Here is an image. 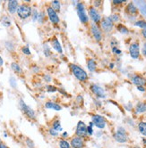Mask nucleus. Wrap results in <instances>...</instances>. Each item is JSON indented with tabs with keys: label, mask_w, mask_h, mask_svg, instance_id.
Masks as SVG:
<instances>
[{
	"label": "nucleus",
	"mask_w": 146,
	"mask_h": 148,
	"mask_svg": "<svg viewBox=\"0 0 146 148\" xmlns=\"http://www.w3.org/2000/svg\"><path fill=\"white\" fill-rule=\"evenodd\" d=\"M111 20H112V22H114V21H117V20H118V17H117V16L115 14V15H113V18H111Z\"/></svg>",
	"instance_id": "obj_33"
},
{
	"label": "nucleus",
	"mask_w": 146,
	"mask_h": 148,
	"mask_svg": "<svg viewBox=\"0 0 146 148\" xmlns=\"http://www.w3.org/2000/svg\"><path fill=\"white\" fill-rule=\"evenodd\" d=\"M59 146L60 148H70L71 147V145L67 141V140H60L59 141Z\"/></svg>",
	"instance_id": "obj_22"
},
{
	"label": "nucleus",
	"mask_w": 146,
	"mask_h": 148,
	"mask_svg": "<svg viewBox=\"0 0 146 148\" xmlns=\"http://www.w3.org/2000/svg\"><path fill=\"white\" fill-rule=\"evenodd\" d=\"M3 63H4V62H3V59L1 58V56H0V66H2Z\"/></svg>",
	"instance_id": "obj_38"
},
{
	"label": "nucleus",
	"mask_w": 146,
	"mask_h": 148,
	"mask_svg": "<svg viewBox=\"0 0 146 148\" xmlns=\"http://www.w3.org/2000/svg\"><path fill=\"white\" fill-rule=\"evenodd\" d=\"M53 128L56 131H61L63 128L61 127V124H60V121L59 120H56L54 123H53Z\"/></svg>",
	"instance_id": "obj_23"
},
{
	"label": "nucleus",
	"mask_w": 146,
	"mask_h": 148,
	"mask_svg": "<svg viewBox=\"0 0 146 148\" xmlns=\"http://www.w3.org/2000/svg\"><path fill=\"white\" fill-rule=\"evenodd\" d=\"M50 133L52 135V136H58V131L56 130H55L54 128H51V129H50Z\"/></svg>",
	"instance_id": "obj_31"
},
{
	"label": "nucleus",
	"mask_w": 146,
	"mask_h": 148,
	"mask_svg": "<svg viewBox=\"0 0 146 148\" xmlns=\"http://www.w3.org/2000/svg\"><path fill=\"white\" fill-rule=\"evenodd\" d=\"M12 69L15 71V72H17V73H20V72H22V69L20 68V66L18 64H16V63H12Z\"/></svg>",
	"instance_id": "obj_25"
},
{
	"label": "nucleus",
	"mask_w": 146,
	"mask_h": 148,
	"mask_svg": "<svg viewBox=\"0 0 146 148\" xmlns=\"http://www.w3.org/2000/svg\"><path fill=\"white\" fill-rule=\"evenodd\" d=\"M87 65H88V69H89V71H94L96 70L97 63H96V62H95L93 59H90V60H88Z\"/></svg>",
	"instance_id": "obj_19"
},
{
	"label": "nucleus",
	"mask_w": 146,
	"mask_h": 148,
	"mask_svg": "<svg viewBox=\"0 0 146 148\" xmlns=\"http://www.w3.org/2000/svg\"><path fill=\"white\" fill-rule=\"evenodd\" d=\"M127 10L128 12L130 13H135L137 12V9H136V7L134 5V4H129L128 6H127Z\"/></svg>",
	"instance_id": "obj_24"
},
{
	"label": "nucleus",
	"mask_w": 146,
	"mask_h": 148,
	"mask_svg": "<svg viewBox=\"0 0 146 148\" xmlns=\"http://www.w3.org/2000/svg\"><path fill=\"white\" fill-rule=\"evenodd\" d=\"M146 111V104L143 103H139L136 106V112H144Z\"/></svg>",
	"instance_id": "obj_21"
},
{
	"label": "nucleus",
	"mask_w": 146,
	"mask_h": 148,
	"mask_svg": "<svg viewBox=\"0 0 146 148\" xmlns=\"http://www.w3.org/2000/svg\"><path fill=\"white\" fill-rule=\"evenodd\" d=\"M47 12H48V18H50V20L53 23H58V22H59L58 15L56 14V11L53 9L52 7H48V9H47Z\"/></svg>",
	"instance_id": "obj_9"
},
{
	"label": "nucleus",
	"mask_w": 146,
	"mask_h": 148,
	"mask_svg": "<svg viewBox=\"0 0 146 148\" xmlns=\"http://www.w3.org/2000/svg\"><path fill=\"white\" fill-rule=\"evenodd\" d=\"M132 81H133V83L134 85L138 86V87H142V86L145 85V83H146V80L143 77L138 76V75L134 76L133 79H132Z\"/></svg>",
	"instance_id": "obj_15"
},
{
	"label": "nucleus",
	"mask_w": 146,
	"mask_h": 148,
	"mask_svg": "<svg viewBox=\"0 0 146 148\" xmlns=\"http://www.w3.org/2000/svg\"><path fill=\"white\" fill-rule=\"evenodd\" d=\"M52 46H53V48L55 49V50H56V52H58V53H60V54L63 52L62 46H61V45H60V43H59V41L58 40V38H54L53 40H52Z\"/></svg>",
	"instance_id": "obj_17"
},
{
	"label": "nucleus",
	"mask_w": 146,
	"mask_h": 148,
	"mask_svg": "<svg viewBox=\"0 0 146 148\" xmlns=\"http://www.w3.org/2000/svg\"><path fill=\"white\" fill-rule=\"evenodd\" d=\"M46 107L48 108V109H53V110H56V111H60L62 109V107L60 105L56 104L55 103H52V102H48L46 104Z\"/></svg>",
	"instance_id": "obj_18"
},
{
	"label": "nucleus",
	"mask_w": 146,
	"mask_h": 148,
	"mask_svg": "<svg viewBox=\"0 0 146 148\" xmlns=\"http://www.w3.org/2000/svg\"><path fill=\"white\" fill-rule=\"evenodd\" d=\"M87 127L84 121H79L76 127V135L79 137H84L87 135Z\"/></svg>",
	"instance_id": "obj_4"
},
{
	"label": "nucleus",
	"mask_w": 146,
	"mask_h": 148,
	"mask_svg": "<svg viewBox=\"0 0 146 148\" xmlns=\"http://www.w3.org/2000/svg\"><path fill=\"white\" fill-rule=\"evenodd\" d=\"M137 88H138V90H140V91H144V88L143 87H137Z\"/></svg>",
	"instance_id": "obj_37"
},
{
	"label": "nucleus",
	"mask_w": 146,
	"mask_h": 148,
	"mask_svg": "<svg viewBox=\"0 0 146 148\" xmlns=\"http://www.w3.org/2000/svg\"><path fill=\"white\" fill-rule=\"evenodd\" d=\"M18 9V2L17 1H9L8 2V10L11 13H14L16 10Z\"/></svg>",
	"instance_id": "obj_16"
},
{
	"label": "nucleus",
	"mask_w": 146,
	"mask_h": 148,
	"mask_svg": "<svg viewBox=\"0 0 146 148\" xmlns=\"http://www.w3.org/2000/svg\"><path fill=\"white\" fill-rule=\"evenodd\" d=\"M143 37L146 38V28L143 29Z\"/></svg>",
	"instance_id": "obj_35"
},
{
	"label": "nucleus",
	"mask_w": 146,
	"mask_h": 148,
	"mask_svg": "<svg viewBox=\"0 0 146 148\" xmlns=\"http://www.w3.org/2000/svg\"><path fill=\"white\" fill-rule=\"evenodd\" d=\"M17 13H18V16L22 19H26L28 18L29 16L31 15V7L26 5H22L21 6L18 7L17 9Z\"/></svg>",
	"instance_id": "obj_2"
},
{
	"label": "nucleus",
	"mask_w": 146,
	"mask_h": 148,
	"mask_svg": "<svg viewBox=\"0 0 146 148\" xmlns=\"http://www.w3.org/2000/svg\"><path fill=\"white\" fill-rule=\"evenodd\" d=\"M92 123L93 125H95L97 128H99L101 129L104 128L105 126H106V120L101 115H94L92 117Z\"/></svg>",
	"instance_id": "obj_5"
},
{
	"label": "nucleus",
	"mask_w": 146,
	"mask_h": 148,
	"mask_svg": "<svg viewBox=\"0 0 146 148\" xmlns=\"http://www.w3.org/2000/svg\"><path fill=\"white\" fill-rule=\"evenodd\" d=\"M129 52H130V55L132 58L136 59L139 57L140 54V48H139V45L137 43H133L130 46V48H129Z\"/></svg>",
	"instance_id": "obj_7"
},
{
	"label": "nucleus",
	"mask_w": 146,
	"mask_h": 148,
	"mask_svg": "<svg viewBox=\"0 0 146 148\" xmlns=\"http://www.w3.org/2000/svg\"><path fill=\"white\" fill-rule=\"evenodd\" d=\"M91 89H92V91L93 92V94H95L97 96L101 97V98L105 97V92L101 87L97 86V85H92Z\"/></svg>",
	"instance_id": "obj_12"
},
{
	"label": "nucleus",
	"mask_w": 146,
	"mask_h": 148,
	"mask_svg": "<svg viewBox=\"0 0 146 148\" xmlns=\"http://www.w3.org/2000/svg\"><path fill=\"white\" fill-rule=\"evenodd\" d=\"M138 129L141 134L146 136V122H140L138 125Z\"/></svg>",
	"instance_id": "obj_20"
},
{
	"label": "nucleus",
	"mask_w": 146,
	"mask_h": 148,
	"mask_svg": "<svg viewBox=\"0 0 146 148\" xmlns=\"http://www.w3.org/2000/svg\"><path fill=\"white\" fill-rule=\"evenodd\" d=\"M89 13H90L91 18L93 20V22H96V23L100 22V21H101V15L99 14V13H98V12L96 11L95 8L92 7L91 9H90V11H89Z\"/></svg>",
	"instance_id": "obj_13"
},
{
	"label": "nucleus",
	"mask_w": 146,
	"mask_h": 148,
	"mask_svg": "<svg viewBox=\"0 0 146 148\" xmlns=\"http://www.w3.org/2000/svg\"><path fill=\"white\" fill-rule=\"evenodd\" d=\"M101 27L105 31H110L113 28V22L111 18L106 17L101 21Z\"/></svg>",
	"instance_id": "obj_8"
},
{
	"label": "nucleus",
	"mask_w": 146,
	"mask_h": 148,
	"mask_svg": "<svg viewBox=\"0 0 146 148\" xmlns=\"http://www.w3.org/2000/svg\"><path fill=\"white\" fill-rule=\"evenodd\" d=\"M70 145L73 148H83L84 145L83 138L79 137H75L73 138L71 140Z\"/></svg>",
	"instance_id": "obj_10"
},
{
	"label": "nucleus",
	"mask_w": 146,
	"mask_h": 148,
	"mask_svg": "<svg viewBox=\"0 0 146 148\" xmlns=\"http://www.w3.org/2000/svg\"><path fill=\"white\" fill-rule=\"evenodd\" d=\"M143 54L146 56V43H144L143 47Z\"/></svg>",
	"instance_id": "obj_32"
},
{
	"label": "nucleus",
	"mask_w": 146,
	"mask_h": 148,
	"mask_svg": "<svg viewBox=\"0 0 146 148\" xmlns=\"http://www.w3.org/2000/svg\"><path fill=\"white\" fill-rule=\"evenodd\" d=\"M21 107H22V111L24 112V113H25L28 117L32 118V119L35 118V113H34L33 110H31L28 105H26L25 104H24L23 101H21Z\"/></svg>",
	"instance_id": "obj_11"
},
{
	"label": "nucleus",
	"mask_w": 146,
	"mask_h": 148,
	"mask_svg": "<svg viewBox=\"0 0 146 148\" xmlns=\"http://www.w3.org/2000/svg\"><path fill=\"white\" fill-rule=\"evenodd\" d=\"M47 91L48 92H56V88L53 86H48L47 87Z\"/></svg>",
	"instance_id": "obj_29"
},
{
	"label": "nucleus",
	"mask_w": 146,
	"mask_h": 148,
	"mask_svg": "<svg viewBox=\"0 0 146 148\" xmlns=\"http://www.w3.org/2000/svg\"><path fill=\"white\" fill-rule=\"evenodd\" d=\"M135 25L138 26V27H141L143 29H144V28H146V22H144V21H139V22H137L135 23Z\"/></svg>",
	"instance_id": "obj_27"
},
{
	"label": "nucleus",
	"mask_w": 146,
	"mask_h": 148,
	"mask_svg": "<svg viewBox=\"0 0 146 148\" xmlns=\"http://www.w3.org/2000/svg\"><path fill=\"white\" fill-rule=\"evenodd\" d=\"M122 2H124V0H115L114 4H121Z\"/></svg>",
	"instance_id": "obj_34"
},
{
	"label": "nucleus",
	"mask_w": 146,
	"mask_h": 148,
	"mask_svg": "<svg viewBox=\"0 0 146 148\" xmlns=\"http://www.w3.org/2000/svg\"><path fill=\"white\" fill-rule=\"evenodd\" d=\"M92 124L93 123L92 122V123H90V125H89V127H87V133L89 134V135H92L93 134V130H92Z\"/></svg>",
	"instance_id": "obj_28"
},
{
	"label": "nucleus",
	"mask_w": 146,
	"mask_h": 148,
	"mask_svg": "<svg viewBox=\"0 0 146 148\" xmlns=\"http://www.w3.org/2000/svg\"><path fill=\"white\" fill-rule=\"evenodd\" d=\"M0 148H7V146L5 145L4 144H0Z\"/></svg>",
	"instance_id": "obj_39"
},
{
	"label": "nucleus",
	"mask_w": 146,
	"mask_h": 148,
	"mask_svg": "<svg viewBox=\"0 0 146 148\" xmlns=\"http://www.w3.org/2000/svg\"><path fill=\"white\" fill-rule=\"evenodd\" d=\"M114 138L119 143H125L127 141V135L126 130L123 128H118V130L115 133L114 135Z\"/></svg>",
	"instance_id": "obj_3"
},
{
	"label": "nucleus",
	"mask_w": 146,
	"mask_h": 148,
	"mask_svg": "<svg viewBox=\"0 0 146 148\" xmlns=\"http://www.w3.org/2000/svg\"><path fill=\"white\" fill-rule=\"evenodd\" d=\"M22 52H23V54H31V52H30L28 47H23L22 48Z\"/></svg>",
	"instance_id": "obj_30"
},
{
	"label": "nucleus",
	"mask_w": 146,
	"mask_h": 148,
	"mask_svg": "<svg viewBox=\"0 0 146 148\" xmlns=\"http://www.w3.org/2000/svg\"><path fill=\"white\" fill-rule=\"evenodd\" d=\"M77 13H78V16H79L81 22L84 23H86L88 22V16L86 15L84 6L82 3H79L77 5Z\"/></svg>",
	"instance_id": "obj_6"
},
{
	"label": "nucleus",
	"mask_w": 146,
	"mask_h": 148,
	"mask_svg": "<svg viewBox=\"0 0 146 148\" xmlns=\"http://www.w3.org/2000/svg\"><path fill=\"white\" fill-rule=\"evenodd\" d=\"M92 35L96 40L100 41L101 39V32L100 29L98 28V26L95 25V24L92 25Z\"/></svg>",
	"instance_id": "obj_14"
},
{
	"label": "nucleus",
	"mask_w": 146,
	"mask_h": 148,
	"mask_svg": "<svg viewBox=\"0 0 146 148\" xmlns=\"http://www.w3.org/2000/svg\"><path fill=\"white\" fill-rule=\"evenodd\" d=\"M67 132H65V133L63 134V137H67Z\"/></svg>",
	"instance_id": "obj_40"
},
{
	"label": "nucleus",
	"mask_w": 146,
	"mask_h": 148,
	"mask_svg": "<svg viewBox=\"0 0 146 148\" xmlns=\"http://www.w3.org/2000/svg\"><path fill=\"white\" fill-rule=\"evenodd\" d=\"M52 5H53V9L55 11H59L60 10V3L58 1H53Z\"/></svg>",
	"instance_id": "obj_26"
},
{
	"label": "nucleus",
	"mask_w": 146,
	"mask_h": 148,
	"mask_svg": "<svg viewBox=\"0 0 146 148\" xmlns=\"http://www.w3.org/2000/svg\"><path fill=\"white\" fill-rule=\"evenodd\" d=\"M71 70L73 74L75 75V77L79 79L80 81H85L88 79V75L85 72V71L84 69H82L81 67H79L78 65L75 64H72L71 65Z\"/></svg>",
	"instance_id": "obj_1"
},
{
	"label": "nucleus",
	"mask_w": 146,
	"mask_h": 148,
	"mask_svg": "<svg viewBox=\"0 0 146 148\" xmlns=\"http://www.w3.org/2000/svg\"><path fill=\"white\" fill-rule=\"evenodd\" d=\"M113 50H114V52H115V53H117V54H120V53H121V52H120V50H118V49H117V48H115V47L113 48Z\"/></svg>",
	"instance_id": "obj_36"
}]
</instances>
